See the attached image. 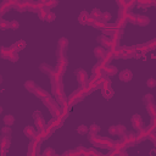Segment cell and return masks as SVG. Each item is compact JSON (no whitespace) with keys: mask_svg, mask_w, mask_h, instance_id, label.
<instances>
[{"mask_svg":"<svg viewBox=\"0 0 156 156\" xmlns=\"http://www.w3.org/2000/svg\"><path fill=\"white\" fill-rule=\"evenodd\" d=\"M0 55H1L2 58L10 60L11 62H17V60H18V54H17V51L12 50L11 48H5V46H2V48L0 49Z\"/></svg>","mask_w":156,"mask_h":156,"instance_id":"1","label":"cell"},{"mask_svg":"<svg viewBox=\"0 0 156 156\" xmlns=\"http://www.w3.org/2000/svg\"><path fill=\"white\" fill-rule=\"evenodd\" d=\"M94 146H98V147H102V149H113L115 147V141L111 140L110 138H105V136H99L94 144Z\"/></svg>","mask_w":156,"mask_h":156,"instance_id":"2","label":"cell"},{"mask_svg":"<svg viewBox=\"0 0 156 156\" xmlns=\"http://www.w3.org/2000/svg\"><path fill=\"white\" fill-rule=\"evenodd\" d=\"M77 74V79H78V83L82 85V88H88L89 85V78H88V73L84 71V69H78L76 72Z\"/></svg>","mask_w":156,"mask_h":156,"instance_id":"3","label":"cell"},{"mask_svg":"<svg viewBox=\"0 0 156 156\" xmlns=\"http://www.w3.org/2000/svg\"><path fill=\"white\" fill-rule=\"evenodd\" d=\"M33 119H34V124L38 129H45L46 128V123H45V121H44V118L39 111L33 112Z\"/></svg>","mask_w":156,"mask_h":156,"instance_id":"4","label":"cell"},{"mask_svg":"<svg viewBox=\"0 0 156 156\" xmlns=\"http://www.w3.org/2000/svg\"><path fill=\"white\" fill-rule=\"evenodd\" d=\"M96 40L102 45V48L107 49V51L112 50L113 49V44H112V40H111V37H107V35H100L96 38Z\"/></svg>","mask_w":156,"mask_h":156,"instance_id":"5","label":"cell"},{"mask_svg":"<svg viewBox=\"0 0 156 156\" xmlns=\"http://www.w3.org/2000/svg\"><path fill=\"white\" fill-rule=\"evenodd\" d=\"M101 94H102V96L105 99H111L115 93H113V89L111 88V82L110 80L105 82L104 85L101 87Z\"/></svg>","mask_w":156,"mask_h":156,"instance_id":"6","label":"cell"},{"mask_svg":"<svg viewBox=\"0 0 156 156\" xmlns=\"http://www.w3.org/2000/svg\"><path fill=\"white\" fill-rule=\"evenodd\" d=\"M39 147H40V143H37V141L32 140L30 144L28 145L27 156H40L39 155Z\"/></svg>","mask_w":156,"mask_h":156,"instance_id":"7","label":"cell"},{"mask_svg":"<svg viewBox=\"0 0 156 156\" xmlns=\"http://www.w3.org/2000/svg\"><path fill=\"white\" fill-rule=\"evenodd\" d=\"M136 54L134 46H121V57L130 58Z\"/></svg>","mask_w":156,"mask_h":156,"instance_id":"8","label":"cell"},{"mask_svg":"<svg viewBox=\"0 0 156 156\" xmlns=\"http://www.w3.org/2000/svg\"><path fill=\"white\" fill-rule=\"evenodd\" d=\"M130 122H132V126L134 129H136L138 132L144 128V122H143V118L139 116V115H133L132 118H130Z\"/></svg>","mask_w":156,"mask_h":156,"instance_id":"9","label":"cell"},{"mask_svg":"<svg viewBox=\"0 0 156 156\" xmlns=\"http://www.w3.org/2000/svg\"><path fill=\"white\" fill-rule=\"evenodd\" d=\"M117 30H118V28H117L116 23H107V24H106V27L102 29V33H104V35L111 37V35H112V34H115Z\"/></svg>","mask_w":156,"mask_h":156,"instance_id":"10","label":"cell"},{"mask_svg":"<svg viewBox=\"0 0 156 156\" xmlns=\"http://www.w3.org/2000/svg\"><path fill=\"white\" fill-rule=\"evenodd\" d=\"M118 78H119L122 82H130L132 78H133V73H132L130 69H123V71L119 72Z\"/></svg>","mask_w":156,"mask_h":156,"instance_id":"11","label":"cell"},{"mask_svg":"<svg viewBox=\"0 0 156 156\" xmlns=\"http://www.w3.org/2000/svg\"><path fill=\"white\" fill-rule=\"evenodd\" d=\"M122 34H123V29H118L115 34L111 35V40H112L113 48H118L119 46V41H121V38H122Z\"/></svg>","mask_w":156,"mask_h":156,"instance_id":"12","label":"cell"},{"mask_svg":"<svg viewBox=\"0 0 156 156\" xmlns=\"http://www.w3.org/2000/svg\"><path fill=\"white\" fill-rule=\"evenodd\" d=\"M150 23V18L147 16H144V15H136V18H135V24L140 26V27H145Z\"/></svg>","mask_w":156,"mask_h":156,"instance_id":"13","label":"cell"},{"mask_svg":"<svg viewBox=\"0 0 156 156\" xmlns=\"http://www.w3.org/2000/svg\"><path fill=\"white\" fill-rule=\"evenodd\" d=\"M85 151H87V149H85L83 145H79L78 147L67 151V155H68V156H83V154H84Z\"/></svg>","mask_w":156,"mask_h":156,"instance_id":"14","label":"cell"},{"mask_svg":"<svg viewBox=\"0 0 156 156\" xmlns=\"http://www.w3.org/2000/svg\"><path fill=\"white\" fill-rule=\"evenodd\" d=\"M39 69L43 72V73H45V74H48L49 77L55 72V68L54 67H51L49 63H41L40 66H39Z\"/></svg>","mask_w":156,"mask_h":156,"instance_id":"15","label":"cell"},{"mask_svg":"<svg viewBox=\"0 0 156 156\" xmlns=\"http://www.w3.org/2000/svg\"><path fill=\"white\" fill-rule=\"evenodd\" d=\"M102 73L106 74L107 77L115 76V74L117 73V68H116L115 66H112V65H107V66H105V67L102 68Z\"/></svg>","mask_w":156,"mask_h":156,"instance_id":"16","label":"cell"},{"mask_svg":"<svg viewBox=\"0 0 156 156\" xmlns=\"http://www.w3.org/2000/svg\"><path fill=\"white\" fill-rule=\"evenodd\" d=\"M26 45H27V44H26V41H24V40H22V39H20V40H17L16 43H13V44L11 45V49L18 52V51L23 50V49L26 48Z\"/></svg>","mask_w":156,"mask_h":156,"instance_id":"17","label":"cell"},{"mask_svg":"<svg viewBox=\"0 0 156 156\" xmlns=\"http://www.w3.org/2000/svg\"><path fill=\"white\" fill-rule=\"evenodd\" d=\"M106 54H107V50H106L105 48H102V46H96V48L94 49V55H95V57L99 58V60H101Z\"/></svg>","mask_w":156,"mask_h":156,"instance_id":"18","label":"cell"},{"mask_svg":"<svg viewBox=\"0 0 156 156\" xmlns=\"http://www.w3.org/2000/svg\"><path fill=\"white\" fill-rule=\"evenodd\" d=\"M62 124H63V119H62L61 117H60V118H52L51 121L48 122V126L51 127V128H54V129L60 128Z\"/></svg>","mask_w":156,"mask_h":156,"instance_id":"19","label":"cell"},{"mask_svg":"<svg viewBox=\"0 0 156 156\" xmlns=\"http://www.w3.org/2000/svg\"><path fill=\"white\" fill-rule=\"evenodd\" d=\"M146 111L149 113V116L151 118H155L156 117V104L155 102H150V104H146Z\"/></svg>","mask_w":156,"mask_h":156,"instance_id":"20","label":"cell"},{"mask_svg":"<svg viewBox=\"0 0 156 156\" xmlns=\"http://www.w3.org/2000/svg\"><path fill=\"white\" fill-rule=\"evenodd\" d=\"M89 16H90V13H88V11L83 10V11L79 13V16H78V22H79L80 24H87Z\"/></svg>","mask_w":156,"mask_h":156,"instance_id":"21","label":"cell"},{"mask_svg":"<svg viewBox=\"0 0 156 156\" xmlns=\"http://www.w3.org/2000/svg\"><path fill=\"white\" fill-rule=\"evenodd\" d=\"M68 48V39L66 38H60L58 41H57V50H61V51H65L66 49Z\"/></svg>","mask_w":156,"mask_h":156,"instance_id":"22","label":"cell"},{"mask_svg":"<svg viewBox=\"0 0 156 156\" xmlns=\"http://www.w3.org/2000/svg\"><path fill=\"white\" fill-rule=\"evenodd\" d=\"M23 133H24V135H26V136L30 138L32 140L34 139V136H35V134H37L35 129H34L33 127H30V126H27V127H24V129H23Z\"/></svg>","mask_w":156,"mask_h":156,"instance_id":"23","label":"cell"},{"mask_svg":"<svg viewBox=\"0 0 156 156\" xmlns=\"http://www.w3.org/2000/svg\"><path fill=\"white\" fill-rule=\"evenodd\" d=\"M50 82H51V85H56V84H58L60 82H62V76L58 74L57 72H54V73L50 76Z\"/></svg>","mask_w":156,"mask_h":156,"instance_id":"24","label":"cell"},{"mask_svg":"<svg viewBox=\"0 0 156 156\" xmlns=\"http://www.w3.org/2000/svg\"><path fill=\"white\" fill-rule=\"evenodd\" d=\"M28 9H29L28 1H17V5H16V10L17 11L23 12V11H27Z\"/></svg>","mask_w":156,"mask_h":156,"instance_id":"25","label":"cell"},{"mask_svg":"<svg viewBox=\"0 0 156 156\" xmlns=\"http://www.w3.org/2000/svg\"><path fill=\"white\" fill-rule=\"evenodd\" d=\"M24 88H26V90H28L29 93H34L38 87H37V84H35L33 80H27V82L24 83Z\"/></svg>","mask_w":156,"mask_h":156,"instance_id":"26","label":"cell"},{"mask_svg":"<svg viewBox=\"0 0 156 156\" xmlns=\"http://www.w3.org/2000/svg\"><path fill=\"white\" fill-rule=\"evenodd\" d=\"M34 94H35V96H37V98H40L41 100L49 96V93H48L46 90H44L43 88H39V87L37 88V90L34 91Z\"/></svg>","mask_w":156,"mask_h":156,"instance_id":"27","label":"cell"},{"mask_svg":"<svg viewBox=\"0 0 156 156\" xmlns=\"http://www.w3.org/2000/svg\"><path fill=\"white\" fill-rule=\"evenodd\" d=\"M10 144H11V139H7L5 136H1V140H0V150H7L10 147Z\"/></svg>","mask_w":156,"mask_h":156,"instance_id":"28","label":"cell"},{"mask_svg":"<svg viewBox=\"0 0 156 156\" xmlns=\"http://www.w3.org/2000/svg\"><path fill=\"white\" fill-rule=\"evenodd\" d=\"M90 16H91L95 21L102 20V12H101L99 9H93V10H91V12H90Z\"/></svg>","mask_w":156,"mask_h":156,"instance_id":"29","label":"cell"},{"mask_svg":"<svg viewBox=\"0 0 156 156\" xmlns=\"http://www.w3.org/2000/svg\"><path fill=\"white\" fill-rule=\"evenodd\" d=\"M127 134H128V133H127L126 127H124L123 124H117V135H119L121 139H123V138H126Z\"/></svg>","mask_w":156,"mask_h":156,"instance_id":"30","label":"cell"},{"mask_svg":"<svg viewBox=\"0 0 156 156\" xmlns=\"http://www.w3.org/2000/svg\"><path fill=\"white\" fill-rule=\"evenodd\" d=\"M50 13V9H48V7H43L41 10H39V12H38V16H39V18L40 20H43V21H45V18H46V16Z\"/></svg>","mask_w":156,"mask_h":156,"instance_id":"31","label":"cell"},{"mask_svg":"<svg viewBox=\"0 0 156 156\" xmlns=\"http://www.w3.org/2000/svg\"><path fill=\"white\" fill-rule=\"evenodd\" d=\"M4 123L7 126V127H11L13 123H15V117L12 115H6L4 117Z\"/></svg>","mask_w":156,"mask_h":156,"instance_id":"32","label":"cell"},{"mask_svg":"<svg viewBox=\"0 0 156 156\" xmlns=\"http://www.w3.org/2000/svg\"><path fill=\"white\" fill-rule=\"evenodd\" d=\"M136 5H138L139 7L146 9V7L151 6V0H138V1H136Z\"/></svg>","mask_w":156,"mask_h":156,"instance_id":"33","label":"cell"},{"mask_svg":"<svg viewBox=\"0 0 156 156\" xmlns=\"http://www.w3.org/2000/svg\"><path fill=\"white\" fill-rule=\"evenodd\" d=\"M106 24H107V23H106L105 21H102V20H99V21H95V22H94L93 27H94V28H98V29H101V30H102V29L106 27Z\"/></svg>","mask_w":156,"mask_h":156,"instance_id":"34","label":"cell"},{"mask_svg":"<svg viewBox=\"0 0 156 156\" xmlns=\"http://www.w3.org/2000/svg\"><path fill=\"white\" fill-rule=\"evenodd\" d=\"M77 132H78V134H82V135L88 134V133H89V127L85 126V124H80V126L77 128Z\"/></svg>","mask_w":156,"mask_h":156,"instance_id":"35","label":"cell"},{"mask_svg":"<svg viewBox=\"0 0 156 156\" xmlns=\"http://www.w3.org/2000/svg\"><path fill=\"white\" fill-rule=\"evenodd\" d=\"M1 135L7 138V139H11V128L10 127H4L1 129Z\"/></svg>","mask_w":156,"mask_h":156,"instance_id":"36","label":"cell"},{"mask_svg":"<svg viewBox=\"0 0 156 156\" xmlns=\"http://www.w3.org/2000/svg\"><path fill=\"white\" fill-rule=\"evenodd\" d=\"M124 2H126V10L127 11H130L136 5V1H134V0H124Z\"/></svg>","mask_w":156,"mask_h":156,"instance_id":"37","label":"cell"},{"mask_svg":"<svg viewBox=\"0 0 156 156\" xmlns=\"http://www.w3.org/2000/svg\"><path fill=\"white\" fill-rule=\"evenodd\" d=\"M126 24H127L126 18H117L116 26H117V28H118V29H123V28L126 27Z\"/></svg>","mask_w":156,"mask_h":156,"instance_id":"38","label":"cell"},{"mask_svg":"<svg viewBox=\"0 0 156 156\" xmlns=\"http://www.w3.org/2000/svg\"><path fill=\"white\" fill-rule=\"evenodd\" d=\"M57 5V1L56 0H45L44 1V6L48 7V9H52Z\"/></svg>","mask_w":156,"mask_h":156,"instance_id":"39","label":"cell"},{"mask_svg":"<svg viewBox=\"0 0 156 156\" xmlns=\"http://www.w3.org/2000/svg\"><path fill=\"white\" fill-rule=\"evenodd\" d=\"M146 46H147L149 51H150V50H155V49H156V38H155V39L149 40V41L146 43Z\"/></svg>","mask_w":156,"mask_h":156,"instance_id":"40","label":"cell"},{"mask_svg":"<svg viewBox=\"0 0 156 156\" xmlns=\"http://www.w3.org/2000/svg\"><path fill=\"white\" fill-rule=\"evenodd\" d=\"M143 101H144L145 105H146V104H150V102H155V101H154V96H152L151 94H146V95L143 98Z\"/></svg>","mask_w":156,"mask_h":156,"instance_id":"41","label":"cell"},{"mask_svg":"<svg viewBox=\"0 0 156 156\" xmlns=\"http://www.w3.org/2000/svg\"><path fill=\"white\" fill-rule=\"evenodd\" d=\"M99 130H100V127L98 126V124H91L90 127H89V133H94V134H98L99 133Z\"/></svg>","mask_w":156,"mask_h":156,"instance_id":"42","label":"cell"},{"mask_svg":"<svg viewBox=\"0 0 156 156\" xmlns=\"http://www.w3.org/2000/svg\"><path fill=\"white\" fill-rule=\"evenodd\" d=\"M87 152H88L90 156H102V154H101V152H99V151H96L94 147L88 149V150H87Z\"/></svg>","mask_w":156,"mask_h":156,"instance_id":"43","label":"cell"},{"mask_svg":"<svg viewBox=\"0 0 156 156\" xmlns=\"http://www.w3.org/2000/svg\"><path fill=\"white\" fill-rule=\"evenodd\" d=\"M10 28V22L6 20H0V29H7Z\"/></svg>","mask_w":156,"mask_h":156,"instance_id":"44","label":"cell"},{"mask_svg":"<svg viewBox=\"0 0 156 156\" xmlns=\"http://www.w3.org/2000/svg\"><path fill=\"white\" fill-rule=\"evenodd\" d=\"M146 85H147V88H155L156 87V79L155 78H149L146 80Z\"/></svg>","mask_w":156,"mask_h":156,"instance_id":"45","label":"cell"},{"mask_svg":"<svg viewBox=\"0 0 156 156\" xmlns=\"http://www.w3.org/2000/svg\"><path fill=\"white\" fill-rule=\"evenodd\" d=\"M43 156H55V152H54V150L51 147H46L44 150V152H43Z\"/></svg>","mask_w":156,"mask_h":156,"instance_id":"46","label":"cell"},{"mask_svg":"<svg viewBox=\"0 0 156 156\" xmlns=\"http://www.w3.org/2000/svg\"><path fill=\"white\" fill-rule=\"evenodd\" d=\"M18 27H20V23H18L16 20L10 21V29H17Z\"/></svg>","mask_w":156,"mask_h":156,"instance_id":"47","label":"cell"},{"mask_svg":"<svg viewBox=\"0 0 156 156\" xmlns=\"http://www.w3.org/2000/svg\"><path fill=\"white\" fill-rule=\"evenodd\" d=\"M55 18H56V15H55L54 12H51V11H50V13H49V15L46 16L45 21H46V22H52V21L55 20Z\"/></svg>","mask_w":156,"mask_h":156,"instance_id":"48","label":"cell"},{"mask_svg":"<svg viewBox=\"0 0 156 156\" xmlns=\"http://www.w3.org/2000/svg\"><path fill=\"white\" fill-rule=\"evenodd\" d=\"M108 133L111 135H117V126H111L108 128Z\"/></svg>","mask_w":156,"mask_h":156,"instance_id":"49","label":"cell"},{"mask_svg":"<svg viewBox=\"0 0 156 156\" xmlns=\"http://www.w3.org/2000/svg\"><path fill=\"white\" fill-rule=\"evenodd\" d=\"M111 18V13L110 12H102V21H105L107 23V21Z\"/></svg>","mask_w":156,"mask_h":156,"instance_id":"50","label":"cell"},{"mask_svg":"<svg viewBox=\"0 0 156 156\" xmlns=\"http://www.w3.org/2000/svg\"><path fill=\"white\" fill-rule=\"evenodd\" d=\"M118 156H128V154H127L124 150H121L119 154H118Z\"/></svg>","mask_w":156,"mask_h":156,"instance_id":"51","label":"cell"},{"mask_svg":"<svg viewBox=\"0 0 156 156\" xmlns=\"http://www.w3.org/2000/svg\"><path fill=\"white\" fill-rule=\"evenodd\" d=\"M83 156H90V155H89V154H88V152H87V151H85V152H84V154H83Z\"/></svg>","mask_w":156,"mask_h":156,"instance_id":"52","label":"cell"},{"mask_svg":"<svg viewBox=\"0 0 156 156\" xmlns=\"http://www.w3.org/2000/svg\"><path fill=\"white\" fill-rule=\"evenodd\" d=\"M155 146H156V145H155Z\"/></svg>","mask_w":156,"mask_h":156,"instance_id":"53","label":"cell"}]
</instances>
